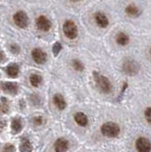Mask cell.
I'll list each match as a JSON object with an SVG mask.
<instances>
[{
  "label": "cell",
  "mask_w": 151,
  "mask_h": 152,
  "mask_svg": "<svg viewBox=\"0 0 151 152\" xmlns=\"http://www.w3.org/2000/svg\"><path fill=\"white\" fill-rule=\"evenodd\" d=\"M62 49H63L62 45H61L59 42H55L53 44V55L57 56L60 53V51L62 50Z\"/></svg>",
  "instance_id": "obj_21"
},
{
  "label": "cell",
  "mask_w": 151,
  "mask_h": 152,
  "mask_svg": "<svg viewBox=\"0 0 151 152\" xmlns=\"http://www.w3.org/2000/svg\"><path fill=\"white\" fill-rule=\"evenodd\" d=\"M144 117L146 119V121L151 125V107H148L144 110Z\"/></svg>",
  "instance_id": "obj_23"
},
{
  "label": "cell",
  "mask_w": 151,
  "mask_h": 152,
  "mask_svg": "<svg viewBox=\"0 0 151 152\" xmlns=\"http://www.w3.org/2000/svg\"><path fill=\"white\" fill-rule=\"evenodd\" d=\"M74 121L76 122L80 126H86L88 124V118L83 112H77L74 114Z\"/></svg>",
  "instance_id": "obj_14"
},
{
  "label": "cell",
  "mask_w": 151,
  "mask_h": 152,
  "mask_svg": "<svg viewBox=\"0 0 151 152\" xmlns=\"http://www.w3.org/2000/svg\"><path fill=\"white\" fill-rule=\"evenodd\" d=\"M1 88L5 92L11 93V94H16L17 90H18V86L15 83L6 82V83H2L1 84Z\"/></svg>",
  "instance_id": "obj_13"
},
{
  "label": "cell",
  "mask_w": 151,
  "mask_h": 152,
  "mask_svg": "<svg viewBox=\"0 0 151 152\" xmlns=\"http://www.w3.org/2000/svg\"><path fill=\"white\" fill-rule=\"evenodd\" d=\"M135 147L138 152H150L151 142L144 137H140L135 142Z\"/></svg>",
  "instance_id": "obj_10"
},
{
  "label": "cell",
  "mask_w": 151,
  "mask_h": 152,
  "mask_svg": "<svg viewBox=\"0 0 151 152\" xmlns=\"http://www.w3.org/2000/svg\"><path fill=\"white\" fill-rule=\"evenodd\" d=\"M12 129L13 133H18L22 129V124L19 119H13L12 122Z\"/></svg>",
  "instance_id": "obj_20"
},
{
  "label": "cell",
  "mask_w": 151,
  "mask_h": 152,
  "mask_svg": "<svg viewBox=\"0 0 151 152\" xmlns=\"http://www.w3.org/2000/svg\"><path fill=\"white\" fill-rule=\"evenodd\" d=\"M3 152H15V148L12 145H7L4 146Z\"/></svg>",
  "instance_id": "obj_25"
},
{
  "label": "cell",
  "mask_w": 151,
  "mask_h": 152,
  "mask_svg": "<svg viewBox=\"0 0 151 152\" xmlns=\"http://www.w3.org/2000/svg\"><path fill=\"white\" fill-rule=\"evenodd\" d=\"M124 12L125 15L130 18H139L143 14V10L134 3H129L125 7Z\"/></svg>",
  "instance_id": "obj_7"
},
{
  "label": "cell",
  "mask_w": 151,
  "mask_h": 152,
  "mask_svg": "<svg viewBox=\"0 0 151 152\" xmlns=\"http://www.w3.org/2000/svg\"><path fill=\"white\" fill-rule=\"evenodd\" d=\"M93 20L95 25L100 28L105 30L108 26H109V18L106 14V12H104L102 11H97L94 12L93 14Z\"/></svg>",
  "instance_id": "obj_5"
},
{
  "label": "cell",
  "mask_w": 151,
  "mask_h": 152,
  "mask_svg": "<svg viewBox=\"0 0 151 152\" xmlns=\"http://www.w3.org/2000/svg\"><path fill=\"white\" fill-rule=\"evenodd\" d=\"M101 132L105 137L114 138V137H117L118 135L120 134L121 128H120L119 125L116 124V123L107 122V123L104 124V125H102Z\"/></svg>",
  "instance_id": "obj_4"
},
{
  "label": "cell",
  "mask_w": 151,
  "mask_h": 152,
  "mask_svg": "<svg viewBox=\"0 0 151 152\" xmlns=\"http://www.w3.org/2000/svg\"><path fill=\"white\" fill-rule=\"evenodd\" d=\"M69 141L65 138H59L54 144V150L55 152H66L69 149Z\"/></svg>",
  "instance_id": "obj_12"
},
{
  "label": "cell",
  "mask_w": 151,
  "mask_h": 152,
  "mask_svg": "<svg viewBox=\"0 0 151 152\" xmlns=\"http://www.w3.org/2000/svg\"><path fill=\"white\" fill-rule=\"evenodd\" d=\"M9 110V104L5 98H2V103L0 104V111L2 113H7Z\"/></svg>",
  "instance_id": "obj_22"
},
{
  "label": "cell",
  "mask_w": 151,
  "mask_h": 152,
  "mask_svg": "<svg viewBox=\"0 0 151 152\" xmlns=\"http://www.w3.org/2000/svg\"><path fill=\"white\" fill-rule=\"evenodd\" d=\"M30 82L31 86H34V88H37L42 82V76L39 74H31L30 77Z\"/></svg>",
  "instance_id": "obj_18"
},
{
  "label": "cell",
  "mask_w": 151,
  "mask_h": 152,
  "mask_svg": "<svg viewBox=\"0 0 151 152\" xmlns=\"http://www.w3.org/2000/svg\"><path fill=\"white\" fill-rule=\"evenodd\" d=\"M148 52H149V54H150V56H151V46H150L149 50H148Z\"/></svg>",
  "instance_id": "obj_29"
},
{
  "label": "cell",
  "mask_w": 151,
  "mask_h": 152,
  "mask_svg": "<svg viewBox=\"0 0 151 152\" xmlns=\"http://www.w3.org/2000/svg\"><path fill=\"white\" fill-rule=\"evenodd\" d=\"M7 126V121L5 119H0V129H3L4 127Z\"/></svg>",
  "instance_id": "obj_27"
},
{
  "label": "cell",
  "mask_w": 151,
  "mask_h": 152,
  "mask_svg": "<svg viewBox=\"0 0 151 152\" xmlns=\"http://www.w3.org/2000/svg\"><path fill=\"white\" fill-rule=\"evenodd\" d=\"M7 73L10 77H16L19 73V66L16 64H12L7 68Z\"/></svg>",
  "instance_id": "obj_16"
},
{
  "label": "cell",
  "mask_w": 151,
  "mask_h": 152,
  "mask_svg": "<svg viewBox=\"0 0 151 152\" xmlns=\"http://www.w3.org/2000/svg\"><path fill=\"white\" fill-rule=\"evenodd\" d=\"M141 69V65L139 62H137L134 59L127 58L124 60L122 64V70L125 74L128 76H136L140 72Z\"/></svg>",
  "instance_id": "obj_2"
},
{
  "label": "cell",
  "mask_w": 151,
  "mask_h": 152,
  "mask_svg": "<svg viewBox=\"0 0 151 152\" xmlns=\"http://www.w3.org/2000/svg\"><path fill=\"white\" fill-rule=\"evenodd\" d=\"M70 2H73V3H76V2H79V1H81V0H69Z\"/></svg>",
  "instance_id": "obj_28"
},
{
  "label": "cell",
  "mask_w": 151,
  "mask_h": 152,
  "mask_svg": "<svg viewBox=\"0 0 151 152\" xmlns=\"http://www.w3.org/2000/svg\"><path fill=\"white\" fill-rule=\"evenodd\" d=\"M34 123L35 124L36 126H40L43 124V118L41 116H38V117H34Z\"/></svg>",
  "instance_id": "obj_26"
},
{
  "label": "cell",
  "mask_w": 151,
  "mask_h": 152,
  "mask_svg": "<svg viewBox=\"0 0 151 152\" xmlns=\"http://www.w3.org/2000/svg\"><path fill=\"white\" fill-rule=\"evenodd\" d=\"M63 32L64 35L69 40H75L79 35L78 27L73 20L67 19L63 23Z\"/></svg>",
  "instance_id": "obj_3"
},
{
  "label": "cell",
  "mask_w": 151,
  "mask_h": 152,
  "mask_svg": "<svg viewBox=\"0 0 151 152\" xmlns=\"http://www.w3.org/2000/svg\"><path fill=\"white\" fill-rule=\"evenodd\" d=\"M13 22L18 28H25L29 25V17L28 14L23 11H18L13 14Z\"/></svg>",
  "instance_id": "obj_6"
},
{
  "label": "cell",
  "mask_w": 151,
  "mask_h": 152,
  "mask_svg": "<svg viewBox=\"0 0 151 152\" xmlns=\"http://www.w3.org/2000/svg\"><path fill=\"white\" fill-rule=\"evenodd\" d=\"M31 58L36 64L43 65L48 60V54L40 48H35L31 51Z\"/></svg>",
  "instance_id": "obj_9"
},
{
  "label": "cell",
  "mask_w": 151,
  "mask_h": 152,
  "mask_svg": "<svg viewBox=\"0 0 151 152\" xmlns=\"http://www.w3.org/2000/svg\"><path fill=\"white\" fill-rule=\"evenodd\" d=\"M32 150V145L29 140H23L22 144L20 145V151L21 152H31Z\"/></svg>",
  "instance_id": "obj_19"
},
{
  "label": "cell",
  "mask_w": 151,
  "mask_h": 152,
  "mask_svg": "<svg viewBox=\"0 0 151 152\" xmlns=\"http://www.w3.org/2000/svg\"><path fill=\"white\" fill-rule=\"evenodd\" d=\"M35 25L39 31L47 32L50 31L53 24H51V21L46 15H39L35 20Z\"/></svg>",
  "instance_id": "obj_8"
},
{
  "label": "cell",
  "mask_w": 151,
  "mask_h": 152,
  "mask_svg": "<svg viewBox=\"0 0 151 152\" xmlns=\"http://www.w3.org/2000/svg\"><path fill=\"white\" fill-rule=\"evenodd\" d=\"M71 66L74 70L79 71V72H82V71L85 70V65L84 63L79 59H72L71 60Z\"/></svg>",
  "instance_id": "obj_17"
},
{
  "label": "cell",
  "mask_w": 151,
  "mask_h": 152,
  "mask_svg": "<svg viewBox=\"0 0 151 152\" xmlns=\"http://www.w3.org/2000/svg\"><path fill=\"white\" fill-rule=\"evenodd\" d=\"M93 79L97 88L104 94H109L112 91V83L107 76L99 73L98 71H93Z\"/></svg>",
  "instance_id": "obj_1"
},
{
  "label": "cell",
  "mask_w": 151,
  "mask_h": 152,
  "mask_svg": "<svg viewBox=\"0 0 151 152\" xmlns=\"http://www.w3.org/2000/svg\"><path fill=\"white\" fill-rule=\"evenodd\" d=\"M10 50L15 54H18L20 52V48L16 44H12L10 45Z\"/></svg>",
  "instance_id": "obj_24"
},
{
  "label": "cell",
  "mask_w": 151,
  "mask_h": 152,
  "mask_svg": "<svg viewBox=\"0 0 151 152\" xmlns=\"http://www.w3.org/2000/svg\"><path fill=\"white\" fill-rule=\"evenodd\" d=\"M131 42L130 36L125 31H119L115 35V43L119 47H127Z\"/></svg>",
  "instance_id": "obj_11"
},
{
  "label": "cell",
  "mask_w": 151,
  "mask_h": 152,
  "mask_svg": "<svg viewBox=\"0 0 151 152\" xmlns=\"http://www.w3.org/2000/svg\"><path fill=\"white\" fill-rule=\"evenodd\" d=\"M53 103L60 110H63V109H65L66 107H67V103H66L65 98L63 97V95H61L59 93L55 94L53 96Z\"/></svg>",
  "instance_id": "obj_15"
}]
</instances>
